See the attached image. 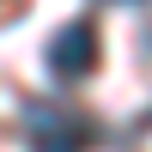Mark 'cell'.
<instances>
[{
	"label": "cell",
	"instance_id": "cell-1",
	"mask_svg": "<svg viewBox=\"0 0 152 152\" xmlns=\"http://www.w3.org/2000/svg\"><path fill=\"white\" fill-rule=\"evenodd\" d=\"M24 140L31 152H85L97 146V122L67 104H24Z\"/></svg>",
	"mask_w": 152,
	"mask_h": 152
},
{
	"label": "cell",
	"instance_id": "cell-4",
	"mask_svg": "<svg viewBox=\"0 0 152 152\" xmlns=\"http://www.w3.org/2000/svg\"><path fill=\"white\" fill-rule=\"evenodd\" d=\"M146 128H152V110H146Z\"/></svg>",
	"mask_w": 152,
	"mask_h": 152
},
{
	"label": "cell",
	"instance_id": "cell-2",
	"mask_svg": "<svg viewBox=\"0 0 152 152\" xmlns=\"http://www.w3.org/2000/svg\"><path fill=\"white\" fill-rule=\"evenodd\" d=\"M97 61H104V37H97L91 18H73V24H61V31L49 37V73H55L61 85L91 79Z\"/></svg>",
	"mask_w": 152,
	"mask_h": 152
},
{
	"label": "cell",
	"instance_id": "cell-3",
	"mask_svg": "<svg viewBox=\"0 0 152 152\" xmlns=\"http://www.w3.org/2000/svg\"><path fill=\"white\" fill-rule=\"evenodd\" d=\"M18 12H24V0H0V24H12Z\"/></svg>",
	"mask_w": 152,
	"mask_h": 152
}]
</instances>
